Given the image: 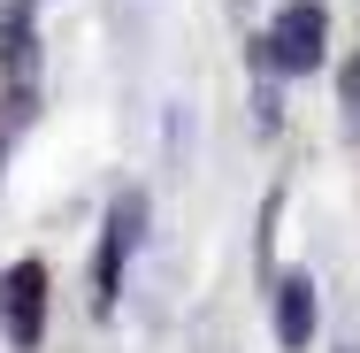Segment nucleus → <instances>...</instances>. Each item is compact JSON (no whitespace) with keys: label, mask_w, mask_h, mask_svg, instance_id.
I'll use <instances>...</instances> for the list:
<instances>
[{"label":"nucleus","mask_w":360,"mask_h":353,"mask_svg":"<svg viewBox=\"0 0 360 353\" xmlns=\"http://www.w3.org/2000/svg\"><path fill=\"white\" fill-rule=\"evenodd\" d=\"M31 8H39V0H8V8H0V85H8V123H23L31 100H39V39H31Z\"/></svg>","instance_id":"obj_1"},{"label":"nucleus","mask_w":360,"mask_h":353,"mask_svg":"<svg viewBox=\"0 0 360 353\" xmlns=\"http://www.w3.org/2000/svg\"><path fill=\"white\" fill-rule=\"evenodd\" d=\"M139 230H146V200L123 192L115 215H108V230H100V254H92V315H115V299H123V261L139 254Z\"/></svg>","instance_id":"obj_2"},{"label":"nucleus","mask_w":360,"mask_h":353,"mask_svg":"<svg viewBox=\"0 0 360 353\" xmlns=\"http://www.w3.org/2000/svg\"><path fill=\"white\" fill-rule=\"evenodd\" d=\"M0 330L15 353H39V338H46V261H15L0 277Z\"/></svg>","instance_id":"obj_3"},{"label":"nucleus","mask_w":360,"mask_h":353,"mask_svg":"<svg viewBox=\"0 0 360 353\" xmlns=\"http://www.w3.org/2000/svg\"><path fill=\"white\" fill-rule=\"evenodd\" d=\"M322 47H330V16L314 8V0H291L284 16L269 23V62L291 77H307V70H322Z\"/></svg>","instance_id":"obj_4"},{"label":"nucleus","mask_w":360,"mask_h":353,"mask_svg":"<svg viewBox=\"0 0 360 353\" xmlns=\"http://www.w3.org/2000/svg\"><path fill=\"white\" fill-rule=\"evenodd\" d=\"M269 315H276L284 353H299L307 338H314V284L299 277V269H284V277H276V307H269Z\"/></svg>","instance_id":"obj_5"},{"label":"nucleus","mask_w":360,"mask_h":353,"mask_svg":"<svg viewBox=\"0 0 360 353\" xmlns=\"http://www.w3.org/2000/svg\"><path fill=\"white\" fill-rule=\"evenodd\" d=\"M338 108H345V131L360 139V54L345 62V85H338Z\"/></svg>","instance_id":"obj_6"}]
</instances>
